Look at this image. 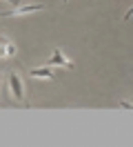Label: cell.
I'll return each instance as SVG.
<instances>
[{
	"label": "cell",
	"mask_w": 133,
	"mask_h": 147,
	"mask_svg": "<svg viewBox=\"0 0 133 147\" xmlns=\"http://www.w3.org/2000/svg\"><path fill=\"white\" fill-rule=\"evenodd\" d=\"M29 76L31 78H40V80H53L55 74H53V67H35V69H29Z\"/></svg>",
	"instance_id": "cell-5"
},
{
	"label": "cell",
	"mask_w": 133,
	"mask_h": 147,
	"mask_svg": "<svg viewBox=\"0 0 133 147\" xmlns=\"http://www.w3.org/2000/svg\"><path fill=\"white\" fill-rule=\"evenodd\" d=\"M16 45H13V40H9L7 36H0V63H7L9 58H13L16 56Z\"/></svg>",
	"instance_id": "cell-4"
},
{
	"label": "cell",
	"mask_w": 133,
	"mask_h": 147,
	"mask_svg": "<svg viewBox=\"0 0 133 147\" xmlns=\"http://www.w3.org/2000/svg\"><path fill=\"white\" fill-rule=\"evenodd\" d=\"M62 2H67V0H62Z\"/></svg>",
	"instance_id": "cell-8"
},
{
	"label": "cell",
	"mask_w": 133,
	"mask_h": 147,
	"mask_svg": "<svg viewBox=\"0 0 133 147\" xmlns=\"http://www.w3.org/2000/svg\"><path fill=\"white\" fill-rule=\"evenodd\" d=\"M33 11H44V5H22V7H16L11 11H2L0 16L2 18H16V16H27V13H33Z\"/></svg>",
	"instance_id": "cell-3"
},
{
	"label": "cell",
	"mask_w": 133,
	"mask_h": 147,
	"mask_svg": "<svg viewBox=\"0 0 133 147\" xmlns=\"http://www.w3.org/2000/svg\"><path fill=\"white\" fill-rule=\"evenodd\" d=\"M49 67H64V69H76V65L71 63L69 58H67V56L62 54V49L60 47H55V49H53V54H51V58H49Z\"/></svg>",
	"instance_id": "cell-2"
},
{
	"label": "cell",
	"mask_w": 133,
	"mask_h": 147,
	"mask_svg": "<svg viewBox=\"0 0 133 147\" xmlns=\"http://www.w3.org/2000/svg\"><path fill=\"white\" fill-rule=\"evenodd\" d=\"M9 96L18 100L22 107H27V87H25V80H22V74L20 71H13L9 74Z\"/></svg>",
	"instance_id": "cell-1"
},
{
	"label": "cell",
	"mask_w": 133,
	"mask_h": 147,
	"mask_svg": "<svg viewBox=\"0 0 133 147\" xmlns=\"http://www.w3.org/2000/svg\"><path fill=\"white\" fill-rule=\"evenodd\" d=\"M120 107H124V109H131V102H129V100H122V102H120Z\"/></svg>",
	"instance_id": "cell-6"
},
{
	"label": "cell",
	"mask_w": 133,
	"mask_h": 147,
	"mask_svg": "<svg viewBox=\"0 0 133 147\" xmlns=\"http://www.w3.org/2000/svg\"><path fill=\"white\" fill-rule=\"evenodd\" d=\"M7 2H11V5H13V7H16V5H18V0H7Z\"/></svg>",
	"instance_id": "cell-7"
}]
</instances>
